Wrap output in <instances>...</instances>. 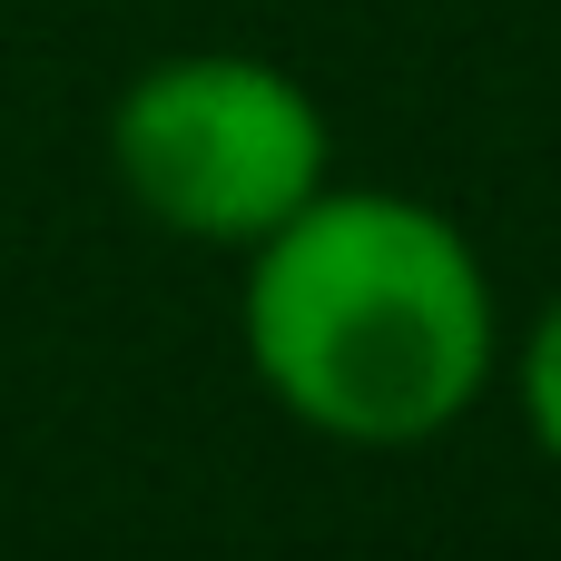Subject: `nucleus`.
Returning <instances> with one entry per match:
<instances>
[{
  "label": "nucleus",
  "instance_id": "nucleus-3",
  "mask_svg": "<svg viewBox=\"0 0 561 561\" xmlns=\"http://www.w3.org/2000/svg\"><path fill=\"white\" fill-rule=\"evenodd\" d=\"M523 404H533V434L561 463V306L533 325V355H523Z\"/></svg>",
  "mask_w": 561,
  "mask_h": 561
},
{
  "label": "nucleus",
  "instance_id": "nucleus-1",
  "mask_svg": "<svg viewBox=\"0 0 561 561\" xmlns=\"http://www.w3.org/2000/svg\"><path fill=\"white\" fill-rule=\"evenodd\" d=\"M247 355L266 394L335 444H424L493 375V296L454 217L355 187L256 237Z\"/></svg>",
  "mask_w": 561,
  "mask_h": 561
},
{
  "label": "nucleus",
  "instance_id": "nucleus-2",
  "mask_svg": "<svg viewBox=\"0 0 561 561\" xmlns=\"http://www.w3.org/2000/svg\"><path fill=\"white\" fill-rule=\"evenodd\" d=\"M108 158L158 227L207 247H256L325 187V118L286 69L237 49H187L128 79Z\"/></svg>",
  "mask_w": 561,
  "mask_h": 561
}]
</instances>
